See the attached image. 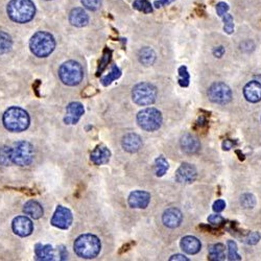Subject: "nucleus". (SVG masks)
I'll return each mask as SVG.
<instances>
[{
    "mask_svg": "<svg viewBox=\"0 0 261 261\" xmlns=\"http://www.w3.org/2000/svg\"><path fill=\"white\" fill-rule=\"evenodd\" d=\"M75 254L84 259L95 258L100 252L101 243L97 236L93 234H83L74 241Z\"/></svg>",
    "mask_w": 261,
    "mask_h": 261,
    "instance_id": "f257e3e1",
    "label": "nucleus"
},
{
    "mask_svg": "<svg viewBox=\"0 0 261 261\" xmlns=\"http://www.w3.org/2000/svg\"><path fill=\"white\" fill-rule=\"evenodd\" d=\"M7 15L17 23H26L34 18L36 6L31 0H12L7 4Z\"/></svg>",
    "mask_w": 261,
    "mask_h": 261,
    "instance_id": "f03ea898",
    "label": "nucleus"
},
{
    "mask_svg": "<svg viewBox=\"0 0 261 261\" xmlns=\"http://www.w3.org/2000/svg\"><path fill=\"white\" fill-rule=\"evenodd\" d=\"M3 124L11 132H22L28 128L30 119L25 110L18 107H12L3 114Z\"/></svg>",
    "mask_w": 261,
    "mask_h": 261,
    "instance_id": "7ed1b4c3",
    "label": "nucleus"
},
{
    "mask_svg": "<svg viewBox=\"0 0 261 261\" xmlns=\"http://www.w3.org/2000/svg\"><path fill=\"white\" fill-rule=\"evenodd\" d=\"M30 50L36 57L45 58L54 50L55 41L52 35L46 31H38L30 39Z\"/></svg>",
    "mask_w": 261,
    "mask_h": 261,
    "instance_id": "20e7f679",
    "label": "nucleus"
},
{
    "mask_svg": "<svg viewBox=\"0 0 261 261\" xmlns=\"http://www.w3.org/2000/svg\"><path fill=\"white\" fill-rule=\"evenodd\" d=\"M59 76L61 81L67 86H76L81 84L84 77L82 65L75 61L65 62L59 69Z\"/></svg>",
    "mask_w": 261,
    "mask_h": 261,
    "instance_id": "39448f33",
    "label": "nucleus"
},
{
    "mask_svg": "<svg viewBox=\"0 0 261 261\" xmlns=\"http://www.w3.org/2000/svg\"><path fill=\"white\" fill-rule=\"evenodd\" d=\"M34 147L27 141H19L11 147V161L16 165H29L34 159Z\"/></svg>",
    "mask_w": 261,
    "mask_h": 261,
    "instance_id": "423d86ee",
    "label": "nucleus"
},
{
    "mask_svg": "<svg viewBox=\"0 0 261 261\" xmlns=\"http://www.w3.org/2000/svg\"><path fill=\"white\" fill-rule=\"evenodd\" d=\"M137 122L142 130L154 132L162 124V114L155 108H146L138 113Z\"/></svg>",
    "mask_w": 261,
    "mask_h": 261,
    "instance_id": "0eeeda50",
    "label": "nucleus"
},
{
    "mask_svg": "<svg viewBox=\"0 0 261 261\" xmlns=\"http://www.w3.org/2000/svg\"><path fill=\"white\" fill-rule=\"evenodd\" d=\"M157 88L149 83H140L133 88L132 97L139 106H151L157 98Z\"/></svg>",
    "mask_w": 261,
    "mask_h": 261,
    "instance_id": "6e6552de",
    "label": "nucleus"
},
{
    "mask_svg": "<svg viewBox=\"0 0 261 261\" xmlns=\"http://www.w3.org/2000/svg\"><path fill=\"white\" fill-rule=\"evenodd\" d=\"M209 99L218 105H226L232 99V91L230 87L225 83L217 82L212 84L208 89Z\"/></svg>",
    "mask_w": 261,
    "mask_h": 261,
    "instance_id": "1a4fd4ad",
    "label": "nucleus"
},
{
    "mask_svg": "<svg viewBox=\"0 0 261 261\" xmlns=\"http://www.w3.org/2000/svg\"><path fill=\"white\" fill-rule=\"evenodd\" d=\"M72 213H71L69 209L63 206H59L55 209L52 215L51 225L59 229H63V230H66V229H68L71 224H72Z\"/></svg>",
    "mask_w": 261,
    "mask_h": 261,
    "instance_id": "9d476101",
    "label": "nucleus"
},
{
    "mask_svg": "<svg viewBox=\"0 0 261 261\" xmlns=\"http://www.w3.org/2000/svg\"><path fill=\"white\" fill-rule=\"evenodd\" d=\"M197 171L193 165L183 163L176 172V180L182 184H191L196 180Z\"/></svg>",
    "mask_w": 261,
    "mask_h": 261,
    "instance_id": "9b49d317",
    "label": "nucleus"
},
{
    "mask_svg": "<svg viewBox=\"0 0 261 261\" xmlns=\"http://www.w3.org/2000/svg\"><path fill=\"white\" fill-rule=\"evenodd\" d=\"M12 228L15 234H17L21 237L30 235L34 230L33 221H31L27 216H18L14 218Z\"/></svg>",
    "mask_w": 261,
    "mask_h": 261,
    "instance_id": "f8f14e48",
    "label": "nucleus"
},
{
    "mask_svg": "<svg viewBox=\"0 0 261 261\" xmlns=\"http://www.w3.org/2000/svg\"><path fill=\"white\" fill-rule=\"evenodd\" d=\"M182 220H183V214H182V212L178 208H168L163 213L162 221L164 226L167 228H178L182 224Z\"/></svg>",
    "mask_w": 261,
    "mask_h": 261,
    "instance_id": "ddd939ff",
    "label": "nucleus"
},
{
    "mask_svg": "<svg viewBox=\"0 0 261 261\" xmlns=\"http://www.w3.org/2000/svg\"><path fill=\"white\" fill-rule=\"evenodd\" d=\"M128 202L132 208L145 209L151 202V194L142 190L133 191L129 196Z\"/></svg>",
    "mask_w": 261,
    "mask_h": 261,
    "instance_id": "4468645a",
    "label": "nucleus"
},
{
    "mask_svg": "<svg viewBox=\"0 0 261 261\" xmlns=\"http://www.w3.org/2000/svg\"><path fill=\"white\" fill-rule=\"evenodd\" d=\"M84 112H85V109L81 102H77V101L71 102V104L67 106L66 116L64 118V121L67 124H75L78 120H80V118L82 117Z\"/></svg>",
    "mask_w": 261,
    "mask_h": 261,
    "instance_id": "2eb2a0df",
    "label": "nucleus"
},
{
    "mask_svg": "<svg viewBox=\"0 0 261 261\" xmlns=\"http://www.w3.org/2000/svg\"><path fill=\"white\" fill-rule=\"evenodd\" d=\"M180 144L182 151L189 155L196 154L201 149V143L199 139L194 135H192V134H185V135L181 138Z\"/></svg>",
    "mask_w": 261,
    "mask_h": 261,
    "instance_id": "dca6fc26",
    "label": "nucleus"
},
{
    "mask_svg": "<svg viewBox=\"0 0 261 261\" xmlns=\"http://www.w3.org/2000/svg\"><path fill=\"white\" fill-rule=\"evenodd\" d=\"M121 143H122V147L124 148V151L133 154V153H137L141 148L142 139L135 133H129L123 136Z\"/></svg>",
    "mask_w": 261,
    "mask_h": 261,
    "instance_id": "f3484780",
    "label": "nucleus"
},
{
    "mask_svg": "<svg viewBox=\"0 0 261 261\" xmlns=\"http://www.w3.org/2000/svg\"><path fill=\"white\" fill-rule=\"evenodd\" d=\"M243 95L250 102H258L261 100V84L257 81L248 83L243 88Z\"/></svg>",
    "mask_w": 261,
    "mask_h": 261,
    "instance_id": "a211bd4d",
    "label": "nucleus"
},
{
    "mask_svg": "<svg viewBox=\"0 0 261 261\" xmlns=\"http://www.w3.org/2000/svg\"><path fill=\"white\" fill-rule=\"evenodd\" d=\"M180 246L184 252H186L187 254L194 255L197 254L201 251L202 244L201 241L196 238L194 236H185L182 238Z\"/></svg>",
    "mask_w": 261,
    "mask_h": 261,
    "instance_id": "6ab92c4d",
    "label": "nucleus"
},
{
    "mask_svg": "<svg viewBox=\"0 0 261 261\" xmlns=\"http://www.w3.org/2000/svg\"><path fill=\"white\" fill-rule=\"evenodd\" d=\"M69 21L73 26L83 27L88 24L89 17L83 9H81V7H76V9H73L70 12Z\"/></svg>",
    "mask_w": 261,
    "mask_h": 261,
    "instance_id": "aec40b11",
    "label": "nucleus"
},
{
    "mask_svg": "<svg viewBox=\"0 0 261 261\" xmlns=\"http://www.w3.org/2000/svg\"><path fill=\"white\" fill-rule=\"evenodd\" d=\"M111 152L106 146H97L91 153V161L95 165H102L109 162Z\"/></svg>",
    "mask_w": 261,
    "mask_h": 261,
    "instance_id": "412c9836",
    "label": "nucleus"
},
{
    "mask_svg": "<svg viewBox=\"0 0 261 261\" xmlns=\"http://www.w3.org/2000/svg\"><path fill=\"white\" fill-rule=\"evenodd\" d=\"M23 211L26 215H29L31 218L39 219L43 216V208L40 204L36 201H28L25 205Z\"/></svg>",
    "mask_w": 261,
    "mask_h": 261,
    "instance_id": "4be33fe9",
    "label": "nucleus"
},
{
    "mask_svg": "<svg viewBox=\"0 0 261 261\" xmlns=\"http://www.w3.org/2000/svg\"><path fill=\"white\" fill-rule=\"evenodd\" d=\"M36 257L38 260H53L54 254L52 247L49 244H46V246H42V244H37L36 246Z\"/></svg>",
    "mask_w": 261,
    "mask_h": 261,
    "instance_id": "5701e85b",
    "label": "nucleus"
},
{
    "mask_svg": "<svg viewBox=\"0 0 261 261\" xmlns=\"http://www.w3.org/2000/svg\"><path fill=\"white\" fill-rule=\"evenodd\" d=\"M225 246L223 243H214L209 247V259L212 261H220L226 258Z\"/></svg>",
    "mask_w": 261,
    "mask_h": 261,
    "instance_id": "b1692460",
    "label": "nucleus"
},
{
    "mask_svg": "<svg viewBox=\"0 0 261 261\" xmlns=\"http://www.w3.org/2000/svg\"><path fill=\"white\" fill-rule=\"evenodd\" d=\"M138 57L141 64L149 66L154 64V62L156 60V53L152 48H149V47H144V48H142L139 51Z\"/></svg>",
    "mask_w": 261,
    "mask_h": 261,
    "instance_id": "393cba45",
    "label": "nucleus"
},
{
    "mask_svg": "<svg viewBox=\"0 0 261 261\" xmlns=\"http://www.w3.org/2000/svg\"><path fill=\"white\" fill-rule=\"evenodd\" d=\"M13 41L9 34L0 31V54L9 52L12 48Z\"/></svg>",
    "mask_w": 261,
    "mask_h": 261,
    "instance_id": "a878e982",
    "label": "nucleus"
},
{
    "mask_svg": "<svg viewBox=\"0 0 261 261\" xmlns=\"http://www.w3.org/2000/svg\"><path fill=\"white\" fill-rule=\"evenodd\" d=\"M155 167H156V175L157 177H163L166 171L168 170V162L164 157H158L155 160Z\"/></svg>",
    "mask_w": 261,
    "mask_h": 261,
    "instance_id": "bb28decb",
    "label": "nucleus"
},
{
    "mask_svg": "<svg viewBox=\"0 0 261 261\" xmlns=\"http://www.w3.org/2000/svg\"><path fill=\"white\" fill-rule=\"evenodd\" d=\"M120 75H121L120 69L118 68L116 65H113L112 69H111V71H110V73L101 78V83L104 86H108V85H110L111 83H112L113 81L117 80V78H119Z\"/></svg>",
    "mask_w": 261,
    "mask_h": 261,
    "instance_id": "cd10ccee",
    "label": "nucleus"
},
{
    "mask_svg": "<svg viewBox=\"0 0 261 261\" xmlns=\"http://www.w3.org/2000/svg\"><path fill=\"white\" fill-rule=\"evenodd\" d=\"M133 6H134V9H136L137 11H140V12H143L145 14L153 12L152 4L148 1V0H135Z\"/></svg>",
    "mask_w": 261,
    "mask_h": 261,
    "instance_id": "c85d7f7f",
    "label": "nucleus"
},
{
    "mask_svg": "<svg viewBox=\"0 0 261 261\" xmlns=\"http://www.w3.org/2000/svg\"><path fill=\"white\" fill-rule=\"evenodd\" d=\"M240 203L246 209H252L256 205V199L251 193H244L240 197Z\"/></svg>",
    "mask_w": 261,
    "mask_h": 261,
    "instance_id": "c756f323",
    "label": "nucleus"
},
{
    "mask_svg": "<svg viewBox=\"0 0 261 261\" xmlns=\"http://www.w3.org/2000/svg\"><path fill=\"white\" fill-rule=\"evenodd\" d=\"M189 81H190V76L187 71L185 66H181L179 68V84L181 87H188Z\"/></svg>",
    "mask_w": 261,
    "mask_h": 261,
    "instance_id": "7c9ffc66",
    "label": "nucleus"
},
{
    "mask_svg": "<svg viewBox=\"0 0 261 261\" xmlns=\"http://www.w3.org/2000/svg\"><path fill=\"white\" fill-rule=\"evenodd\" d=\"M12 163L11 161V147L2 146L0 147V164L1 165H9Z\"/></svg>",
    "mask_w": 261,
    "mask_h": 261,
    "instance_id": "2f4dec72",
    "label": "nucleus"
},
{
    "mask_svg": "<svg viewBox=\"0 0 261 261\" xmlns=\"http://www.w3.org/2000/svg\"><path fill=\"white\" fill-rule=\"evenodd\" d=\"M228 251H229V259L230 260H240V256L237 252V244L234 240H229L228 241Z\"/></svg>",
    "mask_w": 261,
    "mask_h": 261,
    "instance_id": "473e14b6",
    "label": "nucleus"
},
{
    "mask_svg": "<svg viewBox=\"0 0 261 261\" xmlns=\"http://www.w3.org/2000/svg\"><path fill=\"white\" fill-rule=\"evenodd\" d=\"M224 22H225V26L224 29L227 34H232L234 31V21L232 16L230 14H225L224 16Z\"/></svg>",
    "mask_w": 261,
    "mask_h": 261,
    "instance_id": "72a5a7b5",
    "label": "nucleus"
},
{
    "mask_svg": "<svg viewBox=\"0 0 261 261\" xmlns=\"http://www.w3.org/2000/svg\"><path fill=\"white\" fill-rule=\"evenodd\" d=\"M83 5L90 11H96L100 7V0H82Z\"/></svg>",
    "mask_w": 261,
    "mask_h": 261,
    "instance_id": "f704fd0d",
    "label": "nucleus"
},
{
    "mask_svg": "<svg viewBox=\"0 0 261 261\" xmlns=\"http://www.w3.org/2000/svg\"><path fill=\"white\" fill-rule=\"evenodd\" d=\"M260 238H261L260 233H258V232H251L246 237H244L243 241L246 242L247 244H251V246H253V244H256L260 240Z\"/></svg>",
    "mask_w": 261,
    "mask_h": 261,
    "instance_id": "c9c22d12",
    "label": "nucleus"
},
{
    "mask_svg": "<svg viewBox=\"0 0 261 261\" xmlns=\"http://www.w3.org/2000/svg\"><path fill=\"white\" fill-rule=\"evenodd\" d=\"M208 221L213 226H220L225 223V218L221 215L213 214V215H210L208 217Z\"/></svg>",
    "mask_w": 261,
    "mask_h": 261,
    "instance_id": "e433bc0d",
    "label": "nucleus"
},
{
    "mask_svg": "<svg viewBox=\"0 0 261 261\" xmlns=\"http://www.w3.org/2000/svg\"><path fill=\"white\" fill-rule=\"evenodd\" d=\"M111 53H112V52H111V50H109V49H106L105 50L104 57H102V59L100 61V64H99L100 71L104 70V68L107 66V64L110 62V60H111Z\"/></svg>",
    "mask_w": 261,
    "mask_h": 261,
    "instance_id": "4c0bfd02",
    "label": "nucleus"
},
{
    "mask_svg": "<svg viewBox=\"0 0 261 261\" xmlns=\"http://www.w3.org/2000/svg\"><path fill=\"white\" fill-rule=\"evenodd\" d=\"M228 10H229V5L226 2H219L216 5V12L220 17H223V16L228 12Z\"/></svg>",
    "mask_w": 261,
    "mask_h": 261,
    "instance_id": "58836bf2",
    "label": "nucleus"
},
{
    "mask_svg": "<svg viewBox=\"0 0 261 261\" xmlns=\"http://www.w3.org/2000/svg\"><path fill=\"white\" fill-rule=\"evenodd\" d=\"M226 208V202L224 200H217L213 204V210L215 212H221Z\"/></svg>",
    "mask_w": 261,
    "mask_h": 261,
    "instance_id": "ea45409f",
    "label": "nucleus"
},
{
    "mask_svg": "<svg viewBox=\"0 0 261 261\" xmlns=\"http://www.w3.org/2000/svg\"><path fill=\"white\" fill-rule=\"evenodd\" d=\"M234 145H235V141H233L231 139H226L223 142V148L225 149V151H229V149L233 148Z\"/></svg>",
    "mask_w": 261,
    "mask_h": 261,
    "instance_id": "a19ab883",
    "label": "nucleus"
},
{
    "mask_svg": "<svg viewBox=\"0 0 261 261\" xmlns=\"http://www.w3.org/2000/svg\"><path fill=\"white\" fill-rule=\"evenodd\" d=\"M225 53V48L223 46H218L216 47V48H214V50H213V54L215 55L216 58H221Z\"/></svg>",
    "mask_w": 261,
    "mask_h": 261,
    "instance_id": "79ce46f5",
    "label": "nucleus"
},
{
    "mask_svg": "<svg viewBox=\"0 0 261 261\" xmlns=\"http://www.w3.org/2000/svg\"><path fill=\"white\" fill-rule=\"evenodd\" d=\"M173 0H159V1H156L155 5L156 7H160L161 5H166V4H169Z\"/></svg>",
    "mask_w": 261,
    "mask_h": 261,
    "instance_id": "37998d69",
    "label": "nucleus"
},
{
    "mask_svg": "<svg viewBox=\"0 0 261 261\" xmlns=\"http://www.w3.org/2000/svg\"><path fill=\"white\" fill-rule=\"evenodd\" d=\"M170 261H173V260H185V261H188V258H186L184 255H181V254H177V255H173L169 258Z\"/></svg>",
    "mask_w": 261,
    "mask_h": 261,
    "instance_id": "c03bdc74",
    "label": "nucleus"
}]
</instances>
